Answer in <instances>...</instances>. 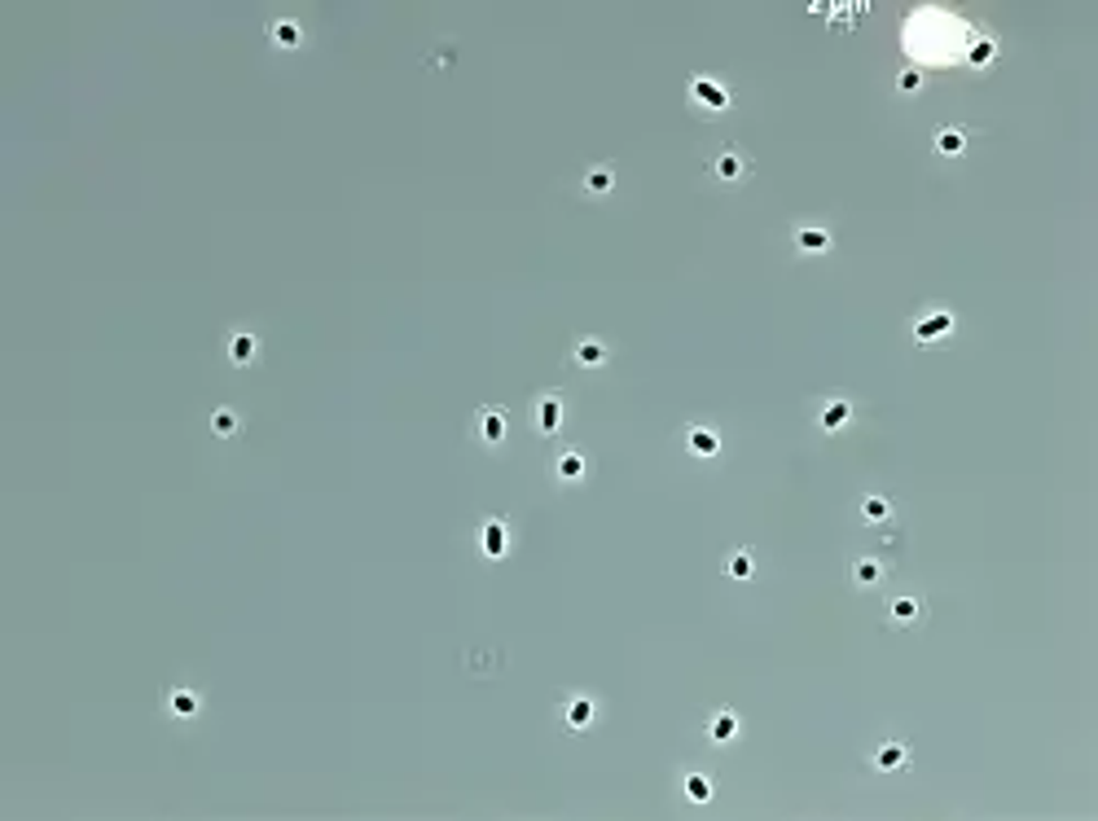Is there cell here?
<instances>
[{"label": "cell", "mask_w": 1098, "mask_h": 821, "mask_svg": "<svg viewBox=\"0 0 1098 821\" xmlns=\"http://www.w3.org/2000/svg\"><path fill=\"white\" fill-rule=\"evenodd\" d=\"M910 334H914L918 348H936V343H945V339L954 334V312H949V308H927V312L910 326Z\"/></svg>", "instance_id": "1"}, {"label": "cell", "mask_w": 1098, "mask_h": 821, "mask_svg": "<svg viewBox=\"0 0 1098 821\" xmlns=\"http://www.w3.org/2000/svg\"><path fill=\"white\" fill-rule=\"evenodd\" d=\"M690 106L703 111V115H726L730 111V88L708 80V75H699V80H690Z\"/></svg>", "instance_id": "2"}, {"label": "cell", "mask_w": 1098, "mask_h": 821, "mask_svg": "<svg viewBox=\"0 0 1098 821\" xmlns=\"http://www.w3.org/2000/svg\"><path fill=\"white\" fill-rule=\"evenodd\" d=\"M708 167H712V176H717L721 185H738V180L751 176V158H747L742 150H733V145H721V150L708 158Z\"/></svg>", "instance_id": "3"}, {"label": "cell", "mask_w": 1098, "mask_h": 821, "mask_svg": "<svg viewBox=\"0 0 1098 821\" xmlns=\"http://www.w3.org/2000/svg\"><path fill=\"white\" fill-rule=\"evenodd\" d=\"M532 426H536V435H554L563 426V395L558 391H541L532 400Z\"/></svg>", "instance_id": "4"}, {"label": "cell", "mask_w": 1098, "mask_h": 821, "mask_svg": "<svg viewBox=\"0 0 1098 821\" xmlns=\"http://www.w3.org/2000/svg\"><path fill=\"white\" fill-rule=\"evenodd\" d=\"M558 720H563L567 733H585V729L598 720V703H594L589 694H572L567 703L558 707Z\"/></svg>", "instance_id": "5"}, {"label": "cell", "mask_w": 1098, "mask_h": 821, "mask_svg": "<svg viewBox=\"0 0 1098 821\" xmlns=\"http://www.w3.org/2000/svg\"><path fill=\"white\" fill-rule=\"evenodd\" d=\"M475 440H480L484 449H501V444H505V409L484 404V409L475 413Z\"/></svg>", "instance_id": "6"}, {"label": "cell", "mask_w": 1098, "mask_h": 821, "mask_svg": "<svg viewBox=\"0 0 1098 821\" xmlns=\"http://www.w3.org/2000/svg\"><path fill=\"white\" fill-rule=\"evenodd\" d=\"M923 619H927V602H923V597L905 593V597H892V602H887V624H892V628H914V624H923Z\"/></svg>", "instance_id": "7"}, {"label": "cell", "mask_w": 1098, "mask_h": 821, "mask_svg": "<svg viewBox=\"0 0 1098 821\" xmlns=\"http://www.w3.org/2000/svg\"><path fill=\"white\" fill-rule=\"evenodd\" d=\"M967 141H971V127H958V123H945V127H936V154L941 158H958L963 150H967Z\"/></svg>", "instance_id": "8"}, {"label": "cell", "mask_w": 1098, "mask_h": 821, "mask_svg": "<svg viewBox=\"0 0 1098 821\" xmlns=\"http://www.w3.org/2000/svg\"><path fill=\"white\" fill-rule=\"evenodd\" d=\"M795 250L800 255H826L831 250V229H822V225H795Z\"/></svg>", "instance_id": "9"}, {"label": "cell", "mask_w": 1098, "mask_h": 821, "mask_svg": "<svg viewBox=\"0 0 1098 821\" xmlns=\"http://www.w3.org/2000/svg\"><path fill=\"white\" fill-rule=\"evenodd\" d=\"M686 453L708 462V457L721 453V435H717L712 426H690V431H686Z\"/></svg>", "instance_id": "10"}, {"label": "cell", "mask_w": 1098, "mask_h": 821, "mask_svg": "<svg viewBox=\"0 0 1098 821\" xmlns=\"http://www.w3.org/2000/svg\"><path fill=\"white\" fill-rule=\"evenodd\" d=\"M610 360V348L603 343V339H580L576 348H572V364L576 369H603Z\"/></svg>", "instance_id": "11"}, {"label": "cell", "mask_w": 1098, "mask_h": 821, "mask_svg": "<svg viewBox=\"0 0 1098 821\" xmlns=\"http://www.w3.org/2000/svg\"><path fill=\"white\" fill-rule=\"evenodd\" d=\"M848 580H853V588H879L887 580V567L879 558H856L848 567Z\"/></svg>", "instance_id": "12"}, {"label": "cell", "mask_w": 1098, "mask_h": 821, "mask_svg": "<svg viewBox=\"0 0 1098 821\" xmlns=\"http://www.w3.org/2000/svg\"><path fill=\"white\" fill-rule=\"evenodd\" d=\"M580 189H585L589 198H607L610 189H615V167H610V163H594V167L580 176Z\"/></svg>", "instance_id": "13"}, {"label": "cell", "mask_w": 1098, "mask_h": 821, "mask_svg": "<svg viewBox=\"0 0 1098 821\" xmlns=\"http://www.w3.org/2000/svg\"><path fill=\"white\" fill-rule=\"evenodd\" d=\"M480 549H484V558H505V549H510V532H505V523H501V518H488V523H484V532H480Z\"/></svg>", "instance_id": "14"}, {"label": "cell", "mask_w": 1098, "mask_h": 821, "mask_svg": "<svg viewBox=\"0 0 1098 821\" xmlns=\"http://www.w3.org/2000/svg\"><path fill=\"white\" fill-rule=\"evenodd\" d=\"M255 356H259V339L250 330H234L229 334V364L246 369V364H255Z\"/></svg>", "instance_id": "15"}, {"label": "cell", "mask_w": 1098, "mask_h": 821, "mask_svg": "<svg viewBox=\"0 0 1098 821\" xmlns=\"http://www.w3.org/2000/svg\"><path fill=\"white\" fill-rule=\"evenodd\" d=\"M268 40H273L277 49H299V44H303V31H299L295 18H273V22H268Z\"/></svg>", "instance_id": "16"}, {"label": "cell", "mask_w": 1098, "mask_h": 821, "mask_svg": "<svg viewBox=\"0 0 1098 821\" xmlns=\"http://www.w3.org/2000/svg\"><path fill=\"white\" fill-rule=\"evenodd\" d=\"M848 422H853V404H848V400H826L822 413H818V426H822V431H840V426H848Z\"/></svg>", "instance_id": "17"}, {"label": "cell", "mask_w": 1098, "mask_h": 821, "mask_svg": "<svg viewBox=\"0 0 1098 821\" xmlns=\"http://www.w3.org/2000/svg\"><path fill=\"white\" fill-rule=\"evenodd\" d=\"M708 738L712 742H733L738 738V716H733L730 707H721V711L708 716Z\"/></svg>", "instance_id": "18"}, {"label": "cell", "mask_w": 1098, "mask_h": 821, "mask_svg": "<svg viewBox=\"0 0 1098 821\" xmlns=\"http://www.w3.org/2000/svg\"><path fill=\"white\" fill-rule=\"evenodd\" d=\"M861 523H870V527H879V523H892V514H896V505L887 501V496H865L861 501Z\"/></svg>", "instance_id": "19"}, {"label": "cell", "mask_w": 1098, "mask_h": 821, "mask_svg": "<svg viewBox=\"0 0 1098 821\" xmlns=\"http://www.w3.org/2000/svg\"><path fill=\"white\" fill-rule=\"evenodd\" d=\"M751 554H756V549H747V545H742V549H730V558H726V576H730V580H751V576H756V558H751Z\"/></svg>", "instance_id": "20"}, {"label": "cell", "mask_w": 1098, "mask_h": 821, "mask_svg": "<svg viewBox=\"0 0 1098 821\" xmlns=\"http://www.w3.org/2000/svg\"><path fill=\"white\" fill-rule=\"evenodd\" d=\"M874 769H879V773L905 769V747H901V742H883V747L874 751Z\"/></svg>", "instance_id": "21"}, {"label": "cell", "mask_w": 1098, "mask_h": 821, "mask_svg": "<svg viewBox=\"0 0 1098 821\" xmlns=\"http://www.w3.org/2000/svg\"><path fill=\"white\" fill-rule=\"evenodd\" d=\"M554 474H558V483H580L585 479V457L580 453H563L554 462Z\"/></svg>", "instance_id": "22"}, {"label": "cell", "mask_w": 1098, "mask_h": 821, "mask_svg": "<svg viewBox=\"0 0 1098 821\" xmlns=\"http://www.w3.org/2000/svg\"><path fill=\"white\" fill-rule=\"evenodd\" d=\"M167 711H172L176 720L198 716V694H194V690H172V694H167Z\"/></svg>", "instance_id": "23"}, {"label": "cell", "mask_w": 1098, "mask_h": 821, "mask_svg": "<svg viewBox=\"0 0 1098 821\" xmlns=\"http://www.w3.org/2000/svg\"><path fill=\"white\" fill-rule=\"evenodd\" d=\"M681 791H686V800H690V804H708V800H712V778H703V773H686Z\"/></svg>", "instance_id": "24"}, {"label": "cell", "mask_w": 1098, "mask_h": 821, "mask_svg": "<svg viewBox=\"0 0 1098 821\" xmlns=\"http://www.w3.org/2000/svg\"><path fill=\"white\" fill-rule=\"evenodd\" d=\"M211 431H216L220 440H234V435H238V413H234V409H216V413H211Z\"/></svg>", "instance_id": "25"}, {"label": "cell", "mask_w": 1098, "mask_h": 821, "mask_svg": "<svg viewBox=\"0 0 1098 821\" xmlns=\"http://www.w3.org/2000/svg\"><path fill=\"white\" fill-rule=\"evenodd\" d=\"M918 88H923V71H918V66H905V71L896 75V93L910 97V93H918Z\"/></svg>", "instance_id": "26"}, {"label": "cell", "mask_w": 1098, "mask_h": 821, "mask_svg": "<svg viewBox=\"0 0 1098 821\" xmlns=\"http://www.w3.org/2000/svg\"><path fill=\"white\" fill-rule=\"evenodd\" d=\"M993 58H997V44H988V40L971 49V66H976V71H984V66H993Z\"/></svg>", "instance_id": "27"}]
</instances>
